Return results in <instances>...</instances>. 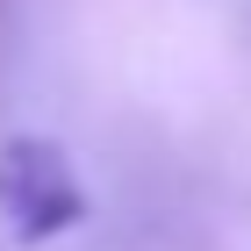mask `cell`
Wrapping results in <instances>:
<instances>
[{
    "mask_svg": "<svg viewBox=\"0 0 251 251\" xmlns=\"http://www.w3.org/2000/svg\"><path fill=\"white\" fill-rule=\"evenodd\" d=\"M0 215L22 244H43V237L72 230L86 215V194H79V173L72 158L43 136H15L0 151Z\"/></svg>",
    "mask_w": 251,
    "mask_h": 251,
    "instance_id": "1",
    "label": "cell"
}]
</instances>
